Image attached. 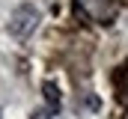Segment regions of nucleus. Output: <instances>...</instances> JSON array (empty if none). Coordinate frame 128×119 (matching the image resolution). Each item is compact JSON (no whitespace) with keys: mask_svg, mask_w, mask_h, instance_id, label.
Here are the masks:
<instances>
[{"mask_svg":"<svg viewBox=\"0 0 128 119\" xmlns=\"http://www.w3.org/2000/svg\"><path fill=\"white\" fill-rule=\"evenodd\" d=\"M39 18H42V12L30 6V3H24V6H18L15 12H12V18H9V33L12 36H18V39H27L33 30L39 27Z\"/></svg>","mask_w":128,"mask_h":119,"instance_id":"nucleus-1","label":"nucleus"},{"mask_svg":"<svg viewBox=\"0 0 128 119\" xmlns=\"http://www.w3.org/2000/svg\"><path fill=\"white\" fill-rule=\"evenodd\" d=\"M78 6H80L86 15H92L96 21H101V24H107L110 15H113V9H110L107 0H78Z\"/></svg>","mask_w":128,"mask_h":119,"instance_id":"nucleus-2","label":"nucleus"},{"mask_svg":"<svg viewBox=\"0 0 128 119\" xmlns=\"http://www.w3.org/2000/svg\"><path fill=\"white\" fill-rule=\"evenodd\" d=\"M42 92H45V104H51V107H60V89H57V84H45L42 86Z\"/></svg>","mask_w":128,"mask_h":119,"instance_id":"nucleus-3","label":"nucleus"},{"mask_svg":"<svg viewBox=\"0 0 128 119\" xmlns=\"http://www.w3.org/2000/svg\"><path fill=\"white\" fill-rule=\"evenodd\" d=\"M30 119H60V107H51V104H45V107H39V110H33Z\"/></svg>","mask_w":128,"mask_h":119,"instance_id":"nucleus-4","label":"nucleus"}]
</instances>
